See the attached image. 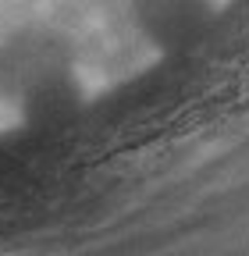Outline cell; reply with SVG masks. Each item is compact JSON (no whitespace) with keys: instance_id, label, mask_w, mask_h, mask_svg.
<instances>
[{"instance_id":"6da1fadb","label":"cell","mask_w":249,"mask_h":256,"mask_svg":"<svg viewBox=\"0 0 249 256\" xmlns=\"http://www.w3.org/2000/svg\"><path fill=\"white\" fill-rule=\"evenodd\" d=\"M221 0H124L132 28L160 54L189 46L214 22Z\"/></svg>"}]
</instances>
